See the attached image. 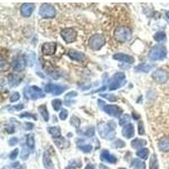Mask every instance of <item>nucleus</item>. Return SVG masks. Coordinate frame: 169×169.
I'll return each mask as SVG.
<instances>
[{
	"label": "nucleus",
	"instance_id": "nucleus-1",
	"mask_svg": "<svg viewBox=\"0 0 169 169\" xmlns=\"http://www.w3.org/2000/svg\"><path fill=\"white\" fill-rule=\"evenodd\" d=\"M167 57V49L164 46L157 45L153 47L149 53V59L152 61L162 60Z\"/></svg>",
	"mask_w": 169,
	"mask_h": 169
},
{
	"label": "nucleus",
	"instance_id": "nucleus-2",
	"mask_svg": "<svg viewBox=\"0 0 169 169\" xmlns=\"http://www.w3.org/2000/svg\"><path fill=\"white\" fill-rule=\"evenodd\" d=\"M98 104L100 108L103 110L107 114L110 115L112 117L119 118L120 117V115L123 113V109L120 108L117 105H107L105 104L103 101H101V100L98 101Z\"/></svg>",
	"mask_w": 169,
	"mask_h": 169
},
{
	"label": "nucleus",
	"instance_id": "nucleus-3",
	"mask_svg": "<svg viewBox=\"0 0 169 169\" xmlns=\"http://www.w3.org/2000/svg\"><path fill=\"white\" fill-rule=\"evenodd\" d=\"M99 135L105 140H113L116 136V132L114 129H111L108 123H100L97 126Z\"/></svg>",
	"mask_w": 169,
	"mask_h": 169
},
{
	"label": "nucleus",
	"instance_id": "nucleus-4",
	"mask_svg": "<svg viewBox=\"0 0 169 169\" xmlns=\"http://www.w3.org/2000/svg\"><path fill=\"white\" fill-rule=\"evenodd\" d=\"M132 32L130 29L126 26H119L114 31V38L120 42H125L131 39Z\"/></svg>",
	"mask_w": 169,
	"mask_h": 169
},
{
	"label": "nucleus",
	"instance_id": "nucleus-5",
	"mask_svg": "<svg viewBox=\"0 0 169 169\" xmlns=\"http://www.w3.org/2000/svg\"><path fill=\"white\" fill-rule=\"evenodd\" d=\"M125 83V75L123 72H118L111 78L108 85L110 91H113L120 88Z\"/></svg>",
	"mask_w": 169,
	"mask_h": 169
},
{
	"label": "nucleus",
	"instance_id": "nucleus-6",
	"mask_svg": "<svg viewBox=\"0 0 169 169\" xmlns=\"http://www.w3.org/2000/svg\"><path fill=\"white\" fill-rule=\"evenodd\" d=\"M24 94H25V97H26V99H31V100H36V99L45 97V94L42 91V89L36 86L26 88L24 91Z\"/></svg>",
	"mask_w": 169,
	"mask_h": 169
},
{
	"label": "nucleus",
	"instance_id": "nucleus-7",
	"mask_svg": "<svg viewBox=\"0 0 169 169\" xmlns=\"http://www.w3.org/2000/svg\"><path fill=\"white\" fill-rule=\"evenodd\" d=\"M88 44H89V47L92 50L98 51L105 44V37L102 34H95L90 38Z\"/></svg>",
	"mask_w": 169,
	"mask_h": 169
},
{
	"label": "nucleus",
	"instance_id": "nucleus-8",
	"mask_svg": "<svg viewBox=\"0 0 169 169\" xmlns=\"http://www.w3.org/2000/svg\"><path fill=\"white\" fill-rule=\"evenodd\" d=\"M39 15L44 19H52L54 18L56 15V10L50 4H43L40 7Z\"/></svg>",
	"mask_w": 169,
	"mask_h": 169
},
{
	"label": "nucleus",
	"instance_id": "nucleus-9",
	"mask_svg": "<svg viewBox=\"0 0 169 169\" xmlns=\"http://www.w3.org/2000/svg\"><path fill=\"white\" fill-rule=\"evenodd\" d=\"M66 86L57 85V84H47L45 86V91L47 93H51L54 96H59L64 92L67 89Z\"/></svg>",
	"mask_w": 169,
	"mask_h": 169
},
{
	"label": "nucleus",
	"instance_id": "nucleus-10",
	"mask_svg": "<svg viewBox=\"0 0 169 169\" xmlns=\"http://www.w3.org/2000/svg\"><path fill=\"white\" fill-rule=\"evenodd\" d=\"M60 35L62 37V38L64 39V41L66 43H71L74 42L76 40L77 33L76 31L72 29V28H66L64 29L61 32Z\"/></svg>",
	"mask_w": 169,
	"mask_h": 169
},
{
	"label": "nucleus",
	"instance_id": "nucleus-11",
	"mask_svg": "<svg viewBox=\"0 0 169 169\" xmlns=\"http://www.w3.org/2000/svg\"><path fill=\"white\" fill-rule=\"evenodd\" d=\"M152 78L154 79V80H156L160 84H164L168 80L169 74L168 71L158 69L153 72Z\"/></svg>",
	"mask_w": 169,
	"mask_h": 169
},
{
	"label": "nucleus",
	"instance_id": "nucleus-12",
	"mask_svg": "<svg viewBox=\"0 0 169 169\" xmlns=\"http://www.w3.org/2000/svg\"><path fill=\"white\" fill-rule=\"evenodd\" d=\"M100 158H101L102 161L106 162H108V163L110 164H115L117 162V158H116V157L113 156V154H111L109 151H108V150H103V151H102L101 155H100Z\"/></svg>",
	"mask_w": 169,
	"mask_h": 169
},
{
	"label": "nucleus",
	"instance_id": "nucleus-13",
	"mask_svg": "<svg viewBox=\"0 0 169 169\" xmlns=\"http://www.w3.org/2000/svg\"><path fill=\"white\" fill-rule=\"evenodd\" d=\"M57 48V44L55 42H46L42 47V52L44 55L54 54Z\"/></svg>",
	"mask_w": 169,
	"mask_h": 169
},
{
	"label": "nucleus",
	"instance_id": "nucleus-14",
	"mask_svg": "<svg viewBox=\"0 0 169 169\" xmlns=\"http://www.w3.org/2000/svg\"><path fill=\"white\" fill-rule=\"evenodd\" d=\"M26 66V59L23 57H15L13 60V68L17 71H22Z\"/></svg>",
	"mask_w": 169,
	"mask_h": 169
},
{
	"label": "nucleus",
	"instance_id": "nucleus-15",
	"mask_svg": "<svg viewBox=\"0 0 169 169\" xmlns=\"http://www.w3.org/2000/svg\"><path fill=\"white\" fill-rule=\"evenodd\" d=\"M35 9V4L31 3L24 4L20 7V13L23 17H30Z\"/></svg>",
	"mask_w": 169,
	"mask_h": 169
},
{
	"label": "nucleus",
	"instance_id": "nucleus-16",
	"mask_svg": "<svg viewBox=\"0 0 169 169\" xmlns=\"http://www.w3.org/2000/svg\"><path fill=\"white\" fill-rule=\"evenodd\" d=\"M113 59L121 61V62L127 63V64H134L135 63V59L130 55L125 54V53H116V54L113 55Z\"/></svg>",
	"mask_w": 169,
	"mask_h": 169
},
{
	"label": "nucleus",
	"instance_id": "nucleus-17",
	"mask_svg": "<svg viewBox=\"0 0 169 169\" xmlns=\"http://www.w3.org/2000/svg\"><path fill=\"white\" fill-rule=\"evenodd\" d=\"M122 135L123 136L125 137L127 139H131L133 138L134 135H135V128H134V125L132 124H127L126 126H124L122 129Z\"/></svg>",
	"mask_w": 169,
	"mask_h": 169
},
{
	"label": "nucleus",
	"instance_id": "nucleus-18",
	"mask_svg": "<svg viewBox=\"0 0 169 169\" xmlns=\"http://www.w3.org/2000/svg\"><path fill=\"white\" fill-rule=\"evenodd\" d=\"M77 146L78 148L84 153H90L92 151V146L90 144H86L85 140L81 139H79L77 140Z\"/></svg>",
	"mask_w": 169,
	"mask_h": 169
},
{
	"label": "nucleus",
	"instance_id": "nucleus-19",
	"mask_svg": "<svg viewBox=\"0 0 169 169\" xmlns=\"http://www.w3.org/2000/svg\"><path fill=\"white\" fill-rule=\"evenodd\" d=\"M68 55L70 59L76 60V61H80V60H84L86 59V55L83 53H80V52L76 51V50L70 49L68 53Z\"/></svg>",
	"mask_w": 169,
	"mask_h": 169
},
{
	"label": "nucleus",
	"instance_id": "nucleus-20",
	"mask_svg": "<svg viewBox=\"0 0 169 169\" xmlns=\"http://www.w3.org/2000/svg\"><path fill=\"white\" fill-rule=\"evenodd\" d=\"M159 150L163 152L169 151V138L168 137H164L162 138L158 142Z\"/></svg>",
	"mask_w": 169,
	"mask_h": 169
},
{
	"label": "nucleus",
	"instance_id": "nucleus-21",
	"mask_svg": "<svg viewBox=\"0 0 169 169\" xmlns=\"http://www.w3.org/2000/svg\"><path fill=\"white\" fill-rule=\"evenodd\" d=\"M53 142L58 147L61 148V149L68 147L70 145V142L62 136L59 137V138H53Z\"/></svg>",
	"mask_w": 169,
	"mask_h": 169
},
{
	"label": "nucleus",
	"instance_id": "nucleus-22",
	"mask_svg": "<svg viewBox=\"0 0 169 169\" xmlns=\"http://www.w3.org/2000/svg\"><path fill=\"white\" fill-rule=\"evenodd\" d=\"M77 133L79 135H85L86 137H92L95 135V129L94 127H86V128H84L81 129H78Z\"/></svg>",
	"mask_w": 169,
	"mask_h": 169
},
{
	"label": "nucleus",
	"instance_id": "nucleus-23",
	"mask_svg": "<svg viewBox=\"0 0 169 169\" xmlns=\"http://www.w3.org/2000/svg\"><path fill=\"white\" fill-rule=\"evenodd\" d=\"M43 164L44 167L47 169H53V161L50 157L49 154L48 153V151H45L43 154Z\"/></svg>",
	"mask_w": 169,
	"mask_h": 169
},
{
	"label": "nucleus",
	"instance_id": "nucleus-24",
	"mask_svg": "<svg viewBox=\"0 0 169 169\" xmlns=\"http://www.w3.org/2000/svg\"><path fill=\"white\" fill-rule=\"evenodd\" d=\"M147 142L146 140H143V139H139V138H136L135 140H133L132 142H131V146L134 149H138V148H141L145 146H146Z\"/></svg>",
	"mask_w": 169,
	"mask_h": 169
},
{
	"label": "nucleus",
	"instance_id": "nucleus-25",
	"mask_svg": "<svg viewBox=\"0 0 169 169\" xmlns=\"http://www.w3.org/2000/svg\"><path fill=\"white\" fill-rule=\"evenodd\" d=\"M39 113H41L42 117L43 118L45 122H48L49 120V113H48V110L47 108L46 105H41L38 107Z\"/></svg>",
	"mask_w": 169,
	"mask_h": 169
},
{
	"label": "nucleus",
	"instance_id": "nucleus-26",
	"mask_svg": "<svg viewBox=\"0 0 169 169\" xmlns=\"http://www.w3.org/2000/svg\"><path fill=\"white\" fill-rule=\"evenodd\" d=\"M48 131L49 132V134L51 135H53V138H59L61 137V129L59 127H50L48 129Z\"/></svg>",
	"mask_w": 169,
	"mask_h": 169
},
{
	"label": "nucleus",
	"instance_id": "nucleus-27",
	"mask_svg": "<svg viewBox=\"0 0 169 169\" xmlns=\"http://www.w3.org/2000/svg\"><path fill=\"white\" fill-rule=\"evenodd\" d=\"M151 69H152V67L150 65V64H140V65L136 66V67L135 68V70H136L137 72H145V73H148Z\"/></svg>",
	"mask_w": 169,
	"mask_h": 169
},
{
	"label": "nucleus",
	"instance_id": "nucleus-28",
	"mask_svg": "<svg viewBox=\"0 0 169 169\" xmlns=\"http://www.w3.org/2000/svg\"><path fill=\"white\" fill-rule=\"evenodd\" d=\"M20 81H21V79L18 75H10L9 76V83H10V85L11 86H16Z\"/></svg>",
	"mask_w": 169,
	"mask_h": 169
},
{
	"label": "nucleus",
	"instance_id": "nucleus-29",
	"mask_svg": "<svg viewBox=\"0 0 169 169\" xmlns=\"http://www.w3.org/2000/svg\"><path fill=\"white\" fill-rule=\"evenodd\" d=\"M149 149L147 148H142V149H140L138 151L136 152V155L140 157V159H143V160H146L149 157Z\"/></svg>",
	"mask_w": 169,
	"mask_h": 169
},
{
	"label": "nucleus",
	"instance_id": "nucleus-30",
	"mask_svg": "<svg viewBox=\"0 0 169 169\" xmlns=\"http://www.w3.org/2000/svg\"><path fill=\"white\" fill-rule=\"evenodd\" d=\"M132 167L134 169H145L146 168V164L144 162H142V160L140 159H135L133 161Z\"/></svg>",
	"mask_w": 169,
	"mask_h": 169
},
{
	"label": "nucleus",
	"instance_id": "nucleus-31",
	"mask_svg": "<svg viewBox=\"0 0 169 169\" xmlns=\"http://www.w3.org/2000/svg\"><path fill=\"white\" fill-rule=\"evenodd\" d=\"M26 145L31 150L35 148V137L33 134H29L26 135Z\"/></svg>",
	"mask_w": 169,
	"mask_h": 169
},
{
	"label": "nucleus",
	"instance_id": "nucleus-32",
	"mask_svg": "<svg viewBox=\"0 0 169 169\" xmlns=\"http://www.w3.org/2000/svg\"><path fill=\"white\" fill-rule=\"evenodd\" d=\"M149 169H158V162H157V157L156 155H152L150 158V163H149Z\"/></svg>",
	"mask_w": 169,
	"mask_h": 169
},
{
	"label": "nucleus",
	"instance_id": "nucleus-33",
	"mask_svg": "<svg viewBox=\"0 0 169 169\" xmlns=\"http://www.w3.org/2000/svg\"><path fill=\"white\" fill-rule=\"evenodd\" d=\"M154 40L157 42H162L166 40V34L164 31H158L154 35Z\"/></svg>",
	"mask_w": 169,
	"mask_h": 169
},
{
	"label": "nucleus",
	"instance_id": "nucleus-34",
	"mask_svg": "<svg viewBox=\"0 0 169 169\" xmlns=\"http://www.w3.org/2000/svg\"><path fill=\"white\" fill-rule=\"evenodd\" d=\"M130 116L129 114H124L123 117H121L119 119V124L121 126H126L127 124H129L130 122Z\"/></svg>",
	"mask_w": 169,
	"mask_h": 169
},
{
	"label": "nucleus",
	"instance_id": "nucleus-35",
	"mask_svg": "<svg viewBox=\"0 0 169 169\" xmlns=\"http://www.w3.org/2000/svg\"><path fill=\"white\" fill-rule=\"evenodd\" d=\"M62 104H63V102L60 100V99H54L52 101V105H53V108L55 111H59L61 107H62Z\"/></svg>",
	"mask_w": 169,
	"mask_h": 169
},
{
	"label": "nucleus",
	"instance_id": "nucleus-36",
	"mask_svg": "<svg viewBox=\"0 0 169 169\" xmlns=\"http://www.w3.org/2000/svg\"><path fill=\"white\" fill-rule=\"evenodd\" d=\"M70 124L73 127L78 129L80 127V119L78 117H76V116H72L70 119Z\"/></svg>",
	"mask_w": 169,
	"mask_h": 169
},
{
	"label": "nucleus",
	"instance_id": "nucleus-37",
	"mask_svg": "<svg viewBox=\"0 0 169 169\" xmlns=\"http://www.w3.org/2000/svg\"><path fill=\"white\" fill-rule=\"evenodd\" d=\"M29 155H30V151L28 150L27 148H22V151L20 152V158L23 159V160H26L29 157Z\"/></svg>",
	"mask_w": 169,
	"mask_h": 169
},
{
	"label": "nucleus",
	"instance_id": "nucleus-38",
	"mask_svg": "<svg viewBox=\"0 0 169 169\" xmlns=\"http://www.w3.org/2000/svg\"><path fill=\"white\" fill-rule=\"evenodd\" d=\"M113 146L114 148H123L125 146V143H124V141H123L122 140L118 139L113 143Z\"/></svg>",
	"mask_w": 169,
	"mask_h": 169
},
{
	"label": "nucleus",
	"instance_id": "nucleus-39",
	"mask_svg": "<svg viewBox=\"0 0 169 169\" xmlns=\"http://www.w3.org/2000/svg\"><path fill=\"white\" fill-rule=\"evenodd\" d=\"M102 97H104V98H106L107 100L110 101V102H115V101L117 100L116 96L113 95V94H111V93H109V94H104V95H102Z\"/></svg>",
	"mask_w": 169,
	"mask_h": 169
},
{
	"label": "nucleus",
	"instance_id": "nucleus-40",
	"mask_svg": "<svg viewBox=\"0 0 169 169\" xmlns=\"http://www.w3.org/2000/svg\"><path fill=\"white\" fill-rule=\"evenodd\" d=\"M138 132L140 135H145V128H144V123L140 121L138 124Z\"/></svg>",
	"mask_w": 169,
	"mask_h": 169
},
{
	"label": "nucleus",
	"instance_id": "nucleus-41",
	"mask_svg": "<svg viewBox=\"0 0 169 169\" xmlns=\"http://www.w3.org/2000/svg\"><path fill=\"white\" fill-rule=\"evenodd\" d=\"M68 114H69V113H68V111L66 109H61L59 113V118L61 120H65L67 119V117H68Z\"/></svg>",
	"mask_w": 169,
	"mask_h": 169
},
{
	"label": "nucleus",
	"instance_id": "nucleus-42",
	"mask_svg": "<svg viewBox=\"0 0 169 169\" xmlns=\"http://www.w3.org/2000/svg\"><path fill=\"white\" fill-rule=\"evenodd\" d=\"M20 98V95L18 92H15L11 96L10 100L11 102H17Z\"/></svg>",
	"mask_w": 169,
	"mask_h": 169
},
{
	"label": "nucleus",
	"instance_id": "nucleus-43",
	"mask_svg": "<svg viewBox=\"0 0 169 169\" xmlns=\"http://www.w3.org/2000/svg\"><path fill=\"white\" fill-rule=\"evenodd\" d=\"M18 154H19V149H17L16 148V149H15L13 151H11V153L10 154V159H11V160L16 159Z\"/></svg>",
	"mask_w": 169,
	"mask_h": 169
},
{
	"label": "nucleus",
	"instance_id": "nucleus-44",
	"mask_svg": "<svg viewBox=\"0 0 169 169\" xmlns=\"http://www.w3.org/2000/svg\"><path fill=\"white\" fill-rule=\"evenodd\" d=\"M77 95H78V93H77L76 91H70V92H69L68 94H66L65 101H67V100H70L71 98H74L75 97H76Z\"/></svg>",
	"mask_w": 169,
	"mask_h": 169
},
{
	"label": "nucleus",
	"instance_id": "nucleus-45",
	"mask_svg": "<svg viewBox=\"0 0 169 169\" xmlns=\"http://www.w3.org/2000/svg\"><path fill=\"white\" fill-rule=\"evenodd\" d=\"M24 108V105L23 104H18V105H15L12 108H10V111H20Z\"/></svg>",
	"mask_w": 169,
	"mask_h": 169
},
{
	"label": "nucleus",
	"instance_id": "nucleus-46",
	"mask_svg": "<svg viewBox=\"0 0 169 169\" xmlns=\"http://www.w3.org/2000/svg\"><path fill=\"white\" fill-rule=\"evenodd\" d=\"M5 130L7 131L8 134H13V133H15V126L7 125L5 127Z\"/></svg>",
	"mask_w": 169,
	"mask_h": 169
},
{
	"label": "nucleus",
	"instance_id": "nucleus-47",
	"mask_svg": "<svg viewBox=\"0 0 169 169\" xmlns=\"http://www.w3.org/2000/svg\"><path fill=\"white\" fill-rule=\"evenodd\" d=\"M24 127H25V129H27V130H31V129H33V128H34V124H33L32 123L27 122V123H25V124H24Z\"/></svg>",
	"mask_w": 169,
	"mask_h": 169
},
{
	"label": "nucleus",
	"instance_id": "nucleus-48",
	"mask_svg": "<svg viewBox=\"0 0 169 169\" xmlns=\"http://www.w3.org/2000/svg\"><path fill=\"white\" fill-rule=\"evenodd\" d=\"M17 143H18V139H17L16 137H13V138L10 139V140H9V145L10 146H15Z\"/></svg>",
	"mask_w": 169,
	"mask_h": 169
},
{
	"label": "nucleus",
	"instance_id": "nucleus-49",
	"mask_svg": "<svg viewBox=\"0 0 169 169\" xmlns=\"http://www.w3.org/2000/svg\"><path fill=\"white\" fill-rule=\"evenodd\" d=\"M20 117H31V118H32L33 119L37 120V116L34 114H31V113H23V114L20 115Z\"/></svg>",
	"mask_w": 169,
	"mask_h": 169
},
{
	"label": "nucleus",
	"instance_id": "nucleus-50",
	"mask_svg": "<svg viewBox=\"0 0 169 169\" xmlns=\"http://www.w3.org/2000/svg\"><path fill=\"white\" fill-rule=\"evenodd\" d=\"M85 169H95V166L91 163H89L87 164V166L86 167V168Z\"/></svg>",
	"mask_w": 169,
	"mask_h": 169
},
{
	"label": "nucleus",
	"instance_id": "nucleus-51",
	"mask_svg": "<svg viewBox=\"0 0 169 169\" xmlns=\"http://www.w3.org/2000/svg\"><path fill=\"white\" fill-rule=\"evenodd\" d=\"M165 18L167 20V21L169 22V11H167L166 14H165Z\"/></svg>",
	"mask_w": 169,
	"mask_h": 169
},
{
	"label": "nucleus",
	"instance_id": "nucleus-52",
	"mask_svg": "<svg viewBox=\"0 0 169 169\" xmlns=\"http://www.w3.org/2000/svg\"><path fill=\"white\" fill-rule=\"evenodd\" d=\"M18 166H20V163H19V162H15V163L12 164V168H17Z\"/></svg>",
	"mask_w": 169,
	"mask_h": 169
},
{
	"label": "nucleus",
	"instance_id": "nucleus-53",
	"mask_svg": "<svg viewBox=\"0 0 169 169\" xmlns=\"http://www.w3.org/2000/svg\"><path fill=\"white\" fill-rule=\"evenodd\" d=\"M16 169H25V167H24V165H20Z\"/></svg>",
	"mask_w": 169,
	"mask_h": 169
},
{
	"label": "nucleus",
	"instance_id": "nucleus-54",
	"mask_svg": "<svg viewBox=\"0 0 169 169\" xmlns=\"http://www.w3.org/2000/svg\"><path fill=\"white\" fill-rule=\"evenodd\" d=\"M65 169H76L75 168H74V167H71V166H70V167H67Z\"/></svg>",
	"mask_w": 169,
	"mask_h": 169
},
{
	"label": "nucleus",
	"instance_id": "nucleus-55",
	"mask_svg": "<svg viewBox=\"0 0 169 169\" xmlns=\"http://www.w3.org/2000/svg\"><path fill=\"white\" fill-rule=\"evenodd\" d=\"M2 169H9V168H3Z\"/></svg>",
	"mask_w": 169,
	"mask_h": 169
},
{
	"label": "nucleus",
	"instance_id": "nucleus-56",
	"mask_svg": "<svg viewBox=\"0 0 169 169\" xmlns=\"http://www.w3.org/2000/svg\"><path fill=\"white\" fill-rule=\"evenodd\" d=\"M119 169H126V168H119Z\"/></svg>",
	"mask_w": 169,
	"mask_h": 169
},
{
	"label": "nucleus",
	"instance_id": "nucleus-57",
	"mask_svg": "<svg viewBox=\"0 0 169 169\" xmlns=\"http://www.w3.org/2000/svg\"><path fill=\"white\" fill-rule=\"evenodd\" d=\"M168 169H169V168H168Z\"/></svg>",
	"mask_w": 169,
	"mask_h": 169
}]
</instances>
